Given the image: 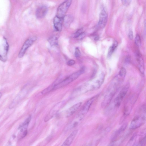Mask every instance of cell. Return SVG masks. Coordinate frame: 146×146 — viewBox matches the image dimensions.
<instances>
[{
    "instance_id": "1",
    "label": "cell",
    "mask_w": 146,
    "mask_h": 146,
    "mask_svg": "<svg viewBox=\"0 0 146 146\" xmlns=\"http://www.w3.org/2000/svg\"><path fill=\"white\" fill-rule=\"evenodd\" d=\"M123 79L118 75L112 80L102 103V106L106 107L109 104L117 90L118 85Z\"/></svg>"
},
{
    "instance_id": "2",
    "label": "cell",
    "mask_w": 146,
    "mask_h": 146,
    "mask_svg": "<svg viewBox=\"0 0 146 146\" xmlns=\"http://www.w3.org/2000/svg\"><path fill=\"white\" fill-rule=\"evenodd\" d=\"M84 71L85 69L83 67L79 70L71 74L60 83L55 84L53 90H57L68 85L78 78L84 72Z\"/></svg>"
},
{
    "instance_id": "3",
    "label": "cell",
    "mask_w": 146,
    "mask_h": 146,
    "mask_svg": "<svg viewBox=\"0 0 146 146\" xmlns=\"http://www.w3.org/2000/svg\"><path fill=\"white\" fill-rule=\"evenodd\" d=\"M145 112L141 115L135 117L131 121L129 128L131 129H134L141 126L145 122Z\"/></svg>"
},
{
    "instance_id": "4",
    "label": "cell",
    "mask_w": 146,
    "mask_h": 146,
    "mask_svg": "<svg viewBox=\"0 0 146 146\" xmlns=\"http://www.w3.org/2000/svg\"><path fill=\"white\" fill-rule=\"evenodd\" d=\"M9 45L6 39L4 38L0 42V60L5 62L7 60Z\"/></svg>"
},
{
    "instance_id": "5",
    "label": "cell",
    "mask_w": 146,
    "mask_h": 146,
    "mask_svg": "<svg viewBox=\"0 0 146 146\" xmlns=\"http://www.w3.org/2000/svg\"><path fill=\"white\" fill-rule=\"evenodd\" d=\"M71 3L72 1L68 0L65 1L61 4L57 8L56 16L59 17L63 18Z\"/></svg>"
},
{
    "instance_id": "6",
    "label": "cell",
    "mask_w": 146,
    "mask_h": 146,
    "mask_svg": "<svg viewBox=\"0 0 146 146\" xmlns=\"http://www.w3.org/2000/svg\"><path fill=\"white\" fill-rule=\"evenodd\" d=\"M36 39V37L33 36L30 37L25 41L19 53L18 56L19 58H22L24 56L28 48L33 44Z\"/></svg>"
},
{
    "instance_id": "7",
    "label": "cell",
    "mask_w": 146,
    "mask_h": 146,
    "mask_svg": "<svg viewBox=\"0 0 146 146\" xmlns=\"http://www.w3.org/2000/svg\"><path fill=\"white\" fill-rule=\"evenodd\" d=\"M130 86L129 84H126L122 88L114 101L115 107L118 108L121 102L126 94Z\"/></svg>"
},
{
    "instance_id": "8",
    "label": "cell",
    "mask_w": 146,
    "mask_h": 146,
    "mask_svg": "<svg viewBox=\"0 0 146 146\" xmlns=\"http://www.w3.org/2000/svg\"><path fill=\"white\" fill-rule=\"evenodd\" d=\"M95 100V97H93L88 100L84 104L78 116L80 120L87 113L90 108Z\"/></svg>"
},
{
    "instance_id": "9",
    "label": "cell",
    "mask_w": 146,
    "mask_h": 146,
    "mask_svg": "<svg viewBox=\"0 0 146 146\" xmlns=\"http://www.w3.org/2000/svg\"><path fill=\"white\" fill-rule=\"evenodd\" d=\"M31 119V116L29 115L19 127L21 133L20 138L25 137L27 133V129L28 125Z\"/></svg>"
},
{
    "instance_id": "10",
    "label": "cell",
    "mask_w": 146,
    "mask_h": 146,
    "mask_svg": "<svg viewBox=\"0 0 146 146\" xmlns=\"http://www.w3.org/2000/svg\"><path fill=\"white\" fill-rule=\"evenodd\" d=\"M105 77V74L104 73L102 72L100 74L92 83L91 89L95 90L100 88L104 82Z\"/></svg>"
},
{
    "instance_id": "11",
    "label": "cell",
    "mask_w": 146,
    "mask_h": 146,
    "mask_svg": "<svg viewBox=\"0 0 146 146\" xmlns=\"http://www.w3.org/2000/svg\"><path fill=\"white\" fill-rule=\"evenodd\" d=\"M108 19V15L106 11L103 9L101 11L99 15V20L98 23V26L100 28H103L106 25Z\"/></svg>"
},
{
    "instance_id": "12",
    "label": "cell",
    "mask_w": 146,
    "mask_h": 146,
    "mask_svg": "<svg viewBox=\"0 0 146 146\" xmlns=\"http://www.w3.org/2000/svg\"><path fill=\"white\" fill-rule=\"evenodd\" d=\"M78 132V130L73 131L67 137L61 146H70L74 140Z\"/></svg>"
},
{
    "instance_id": "13",
    "label": "cell",
    "mask_w": 146,
    "mask_h": 146,
    "mask_svg": "<svg viewBox=\"0 0 146 146\" xmlns=\"http://www.w3.org/2000/svg\"><path fill=\"white\" fill-rule=\"evenodd\" d=\"M127 126V123L123 124L118 129L116 130L112 134L111 138V141L118 138V137L125 130Z\"/></svg>"
},
{
    "instance_id": "14",
    "label": "cell",
    "mask_w": 146,
    "mask_h": 146,
    "mask_svg": "<svg viewBox=\"0 0 146 146\" xmlns=\"http://www.w3.org/2000/svg\"><path fill=\"white\" fill-rule=\"evenodd\" d=\"M63 18L55 16L54 18V26L56 31H60L62 28Z\"/></svg>"
},
{
    "instance_id": "15",
    "label": "cell",
    "mask_w": 146,
    "mask_h": 146,
    "mask_svg": "<svg viewBox=\"0 0 146 146\" xmlns=\"http://www.w3.org/2000/svg\"><path fill=\"white\" fill-rule=\"evenodd\" d=\"M47 10V7L45 6L39 7L36 11V17L38 18L43 17L46 14Z\"/></svg>"
},
{
    "instance_id": "16",
    "label": "cell",
    "mask_w": 146,
    "mask_h": 146,
    "mask_svg": "<svg viewBox=\"0 0 146 146\" xmlns=\"http://www.w3.org/2000/svg\"><path fill=\"white\" fill-rule=\"evenodd\" d=\"M82 104V102H79L70 107L67 111L66 114L67 117H69L72 115L80 108Z\"/></svg>"
},
{
    "instance_id": "17",
    "label": "cell",
    "mask_w": 146,
    "mask_h": 146,
    "mask_svg": "<svg viewBox=\"0 0 146 146\" xmlns=\"http://www.w3.org/2000/svg\"><path fill=\"white\" fill-rule=\"evenodd\" d=\"M137 60L138 63L139 69L142 74H144V67L143 59L140 54H137Z\"/></svg>"
},
{
    "instance_id": "18",
    "label": "cell",
    "mask_w": 146,
    "mask_h": 146,
    "mask_svg": "<svg viewBox=\"0 0 146 146\" xmlns=\"http://www.w3.org/2000/svg\"><path fill=\"white\" fill-rule=\"evenodd\" d=\"M125 136H123L118 139L111 141L107 146H119L125 139Z\"/></svg>"
},
{
    "instance_id": "19",
    "label": "cell",
    "mask_w": 146,
    "mask_h": 146,
    "mask_svg": "<svg viewBox=\"0 0 146 146\" xmlns=\"http://www.w3.org/2000/svg\"><path fill=\"white\" fill-rule=\"evenodd\" d=\"M72 17L70 15L65 16L63 18V22L66 27H68L72 21Z\"/></svg>"
},
{
    "instance_id": "20",
    "label": "cell",
    "mask_w": 146,
    "mask_h": 146,
    "mask_svg": "<svg viewBox=\"0 0 146 146\" xmlns=\"http://www.w3.org/2000/svg\"><path fill=\"white\" fill-rule=\"evenodd\" d=\"M58 36L57 35L54 36L48 39V41L52 46H56L58 44Z\"/></svg>"
},
{
    "instance_id": "21",
    "label": "cell",
    "mask_w": 146,
    "mask_h": 146,
    "mask_svg": "<svg viewBox=\"0 0 146 146\" xmlns=\"http://www.w3.org/2000/svg\"><path fill=\"white\" fill-rule=\"evenodd\" d=\"M137 134L134 133L130 139L125 146H134L136 142Z\"/></svg>"
},
{
    "instance_id": "22",
    "label": "cell",
    "mask_w": 146,
    "mask_h": 146,
    "mask_svg": "<svg viewBox=\"0 0 146 146\" xmlns=\"http://www.w3.org/2000/svg\"><path fill=\"white\" fill-rule=\"evenodd\" d=\"M126 71L125 69L122 67L120 69L118 74V75L121 78L124 79L126 74Z\"/></svg>"
},
{
    "instance_id": "23",
    "label": "cell",
    "mask_w": 146,
    "mask_h": 146,
    "mask_svg": "<svg viewBox=\"0 0 146 146\" xmlns=\"http://www.w3.org/2000/svg\"><path fill=\"white\" fill-rule=\"evenodd\" d=\"M83 32V29L80 28L77 30L74 33L73 35V36L75 38H77Z\"/></svg>"
},
{
    "instance_id": "24",
    "label": "cell",
    "mask_w": 146,
    "mask_h": 146,
    "mask_svg": "<svg viewBox=\"0 0 146 146\" xmlns=\"http://www.w3.org/2000/svg\"><path fill=\"white\" fill-rule=\"evenodd\" d=\"M135 42L137 46H139L141 44V41L139 35L138 34L136 35L135 39Z\"/></svg>"
},
{
    "instance_id": "25",
    "label": "cell",
    "mask_w": 146,
    "mask_h": 146,
    "mask_svg": "<svg viewBox=\"0 0 146 146\" xmlns=\"http://www.w3.org/2000/svg\"><path fill=\"white\" fill-rule=\"evenodd\" d=\"M118 45V43L116 40H114L113 41L112 45L109 48L111 50L112 52H113L117 47Z\"/></svg>"
},
{
    "instance_id": "26",
    "label": "cell",
    "mask_w": 146,
    "mask_h": 146,
    "mask_svg": "<svg viewBox=\"0 0 146 146\" xmlns=\"http://www.w3.org/2000/svg\"><path fill=\"white\" fill-rule=\"evenodd\" d=\"M74 55L76 58L79 57L81 55V53L79 48L78 47H76L75 48Z\"/></svg>"
},
{
    "instance_id": "27",
    "label": "cell",
    "mask_w": 146,
    "mask_h": 146,
    "mask_svg": "<svg viewBox=\"0 0 146 146\" xmlns=\"http://www.w3.org/2000/svg\"><path fill=\"white\" fill-rule=\"evenodd\" d=\"M75 63V61L73 60H69L67 62V64L68 66H71L74 65Z\"/></svg>"
},
{
    "instance_id": "28",
    "label": "cell",
    "mask_w": 146,
    "mask_h": 146,
    "mask_svg": "<svg viewBox=\"0 0 146 146\" xmlns=\"http://www.w3.org/2000/svg\"><path fill=\"white\" fill-rule=\"evenodd\" d=\"M131 0H122L121 1L123 5L127 6L129 5L130 3Z\"/></svg>"
},
{
    "instance_id": "29",
    "label": "cell",
    "mask_w": 146,
    "mask_h": 146,
    "mask_svg": "<svg viewBox=\"0 0 146 146\" xmlns=\"http://www.w3.org/2000/svg\"><path fill=\"white\" fill-rule=\"evenodd\" d=\"M128 36L129 38L131 40H132L133 38V31L132 30L129 31L128 34Z\"/></svg>"
},
{
    "instance_id": "30",
    "label": "cell",
    "mask_w": 146,
    "mask_h": 146,
    "mask_svg": "<svg viewBox=\"0 0 146 146\" xmlns=\"http://www.w3.org/2000/svg\"><path fill=\"white\" fill-rule=\"evenodd\" d=\"M86 35L85 33L83 32L81 35H80L77 38L78 39H81L84 38Z\"/></svg>"
},
{
    "instance_id": "31",
    "label": "cell",
    "mask_w": 146,
    "mask_h": 146,
    "mask_svg": "<svg viewBox=\"0 0 146 146\" xmlns=\"http://www.w3.org/2000/svg\"><path fill=\"white\" fill-rule=\"evenodd\" d=\"M131 60V57L129 56H127L125 59V62L126 63H128Z\"/></svg>"
},
{
    "instance_id": "32",
    "label": "cell",
    "mask_w": 146,
    "mask_h": 146,
    "mask_svg": "<svg viewBox=\"0 0 146 146\" xmlns=\"http://www.w3.org/2000/svg\"><path fill=\"white\" fill-rule=\"evenodd\" d=\"M143 140H141L139 142L137 146H143Z\"/></svg>"
},
{
    "instance_id": "33",
    "label": "cell",
    "mask_w": 146,
    "mask_h": 146,
    "mask_svg": "<svg viewBox=\"0 0 146 146\" xmlns=\"http://www.w3.org/2000/svg\"><path fill=\"white\" fill-rule=\"evenodd\" d=\"M99 37L98 36H96L94 38V39L95 40H99Z\"/></svg>"
},
{
    "instance_id": "34",
    "label": "cell",
    "mask_w": 146,
    "mask_h": 146,
    "mask_svg": "<svg viewBox=\"0 0 146 146\" xmlns=\"http://www.w3.org/2000/svg\"><path fill=\"white\" fill-rule=\"evenodd\" d=\"M2 96V93L1 92H0V98H1Z\"/></svg>"
}]
</instances>
